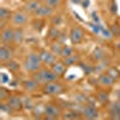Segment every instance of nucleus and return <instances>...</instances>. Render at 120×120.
Returning <instances> with one entry per match:
<instances>
[{
    "instance_id": "f257e3e1",
    "label": "nucleus",
    "mask_w": 120,
    "mask_h": 120,
    "mask_svg": "<svg viewBox=\"0 0 120 120\" xmlns=\"http://www.w3.org/2000/svg\"><path fill=\"white\" fill-rule=\"evenodd\" d=\"M42 60H41V55L40 52H29L24 59V67L26 71L29 72H36L38 70L42 68Z\"/></svg>"
},
{
    "instance_id": "f03ea898",
    "label": "nucleus",
    "mask_w": 120,
    "mask_h": 120,
    "mask_svg": "<svg viewBox=\"0 0 120 120\" xmlns=\"http://www.w3.org/2000/svg\"><path fill=\"white\" fill-rule=\"evenodd\" d=\"M65 93V88L61 83L55 82H49L43 84L42 86V94L47 96H59Z\"/></svg>"
},
{
    "instance_id": "7ed1b4c3",
    "label": "nucleus",
    "mask_w": 120,
    "mask_h": 120,
    "mask_svg": "<svg viewBox=\"0 0 120 120\" xmlns=\"http://www.w3.org/2000/svg\"><path fill=\"white\" fill-rule=\"evenodd\" d=\"M68 38H70V41H71V43L73 46L79 45L84 38V30L79 25H73L71 29H70Z\"/></svg>"
},
{
    "instance_id": "20e7f679",
    "label": "nucleus",
    "mask_w": 120,
    "mask_h": 120,
    "mask_svg": "<svg viewBox=\"0 0 120 120\" xmlns=\"http://www.w3.org/2000/svg\"><path fill=\"white\" fill-rule=\"evenodd\" d=\"M0 41L3 45H13L15 43V28L3 26L0 33Z\"/></svg>"
},
{
    "instance_id": "39448f33",
    "label": "nucleus",
    "mask_w": 120,
    "mask_h": 120,
    "mask_svg": "<svg viewBox=\"0 0 120 120\" xmlns=\"http://www.w3.org/2000/svg\"><path fill=\"white\" fill-rule=\"evenodd\" d=\"M63 115V112L59 106L49 102L45 105V119H58Z\"/></svg>"
},
{
    "instance_id": "423d86ee",
    "label": "nucleus",
    "mask_w": 120,
    "mask_h": 120,
    "mask_svg": "<svg viewBox=\"0 0 120 120\" xmlns=\"http://www.w3.org/2000/svg\"><path fill=\"white\" fill-rule=\"evenodd\" d=\"M28 15L29 13L25 11H15L11 18V23L15 26H23L24 24L28 23V19H29Z\"/></svg>"
},
{
    "instance_id": "0eeeda50",
    "label": "nucleus",
    "mask_w": 120,
    "mask_h": 120,
    "mask_svg": "<svg viewBox=\"0 0 120 120\" xmlns=\"http://www.w3.org/2000/svg\"><path fill=\"white\" fill-rule=\"evenodd\" d=\"M6 102L8 103V106L11 107L15 112H18V111L24 109V107H23V97L19 96V95H11L6 100Z\"/></svg>"
},
{
    "instance_id": "6e6552de",
    "label": "nucleus",
    "mask_w": 120,
    "mask_h": 120,
    "mask_svg": "<svg viewBox=\"0 0 120 120\" xmlns=\"http://www.w3.org/2000/svg\"><path fill=\"white\" fill-rule=\"evenodd\" d=\"M13 49L11 48L10 45H3L1 43V47H0V61L3 64L10 61L12 58H13Z\"/></svg>"
},
{
    "instance_id": "1a4fd4ad",
    "label": "nucleus",
    "mask_w": 120,
    "mask_h": 120,
    "mask_svg": "<svg viewBox=\"0 0 120 120\" xmlns=\"http://www.w3.org/2000/svg\"><path fill=\"white\" fill-rule=\"evenodd\" d=\"M40 55H41V60H42L43 65L52 66L56 61V55L52 51H48V49H41L40 51Z\"/></svg>"
},
{
    "instance_id": "9d476101",
    "label": "nucleus",
    "mask_w": 120,
    "mask_h": 120,
    "mask_svg": "<svg viewBox=\"0 0 120 120\" xmlns=\"http://www.w3.org/2000/svg\"><path fill=\"white\" fill-rule=\"evenodd\" d=\"M54 13H55V10H54V8L49 7V6L46 5V4H42L33 16H34V17H37V18H43V19H45V18H48V17H52Z\"/></svg>"
},
{
    "instance_id": "9b49d317",
    "label": "nucleus",
    "mask_w": 120,
    "mask_h": 120,
    "mask_svg": "<svg viewBox=\"0 0 120 120\" xmlns=\"http://www.w3.org/2000/svg\"><path fill=\"white\" fill-rule=\"evenodd\" d=\"M82 115L85 119H97L98 118V111H97V108L95 107V105L88 103L82 109Z\"/></svg>"
},
{
    "instance_id": "f8f14e48",
    "label": "nucleus",
    "mask_w": 120,
    "mask_h": 120,
    "mask_svg": "<svg viewBox=\"0 0 120 120\" xmlns=\"http://www.w3.org/2000/svg\"><path fill=\"white\" fill-rule=\"evenodd\" d=\"M42 5V0H26L24 3V11L28 12L29 15H34L38 7Z\"/></svg>"
},
{
    "instance_id": "ddd939ff",
    "label": "nucleus",
    "mask_w": 120,
    "mask_h": 120,
    "mask_svg": "<svg viewBox=\"0 0 120 120\" xmlns=\"http://www.w3.org/2000/svg\"><path fill=\"white\" fill-rule=\"evenodd\" d=\"M108 113L112 119L120 120V101H114L108 106Z\"/></svg>"
},
{
    "instance_id": "4468645a",
    "label": "nucleus",
    "mask_w": 120,
    "mask_h": 120,
    "mask_svg": "<svg viewBox=\"0 0 120 120\" xmlns=\"http://www.w3.org/2000/svg\"><path fill=\"white\" fill-rule=\"evenodd\" d=\"M97 83L102 86H112L115 83V79L112 78L107 72H105V73H101L97 77Z\"/></svg>"
},
{
    "instance_id": "2eb2a0df",
    "label": "nucleus",
    "mask_w": 120,
    "mask_h": 120,
    "mask_svg": "<svg viewBox=\"0 0 120 120\" xmlns=\"http://www.w3.org/2000/svg\"><path fill=\"white\" fill-rule=\"evenodd\" d=\"M22 85H23V89L25 90V91L33 93V91H35V90H37V88H38L40 84L31 77V78H29V79H25V81H23Z\"/></svg>"
},
{
    "instance_id": "dca6fc26",
    "label": "nucleus",
    "mask_w": 120,
    "mask_h": 120,
    "mask_svg": "<svg viewBox=\"0 0 120 120\" xmlns=\"http://www.w3.org/2000/svg\"><path fill=\"white\" fill-rule=\"evenodd\" d=\"M91 58H93L94 61H96V63L102 61V60H105V58H106V51L102 47H96L93 51Z\"/></svg>"
},
{
    "instance_id": "f3484780",
    "label": "nucleus",
    "mask_w": 120,
    "mask_h": 120,
    "mask_svg": "<svg viewBox=\"0 0 120 120\" xmlns=\"http://www.w3.org/2000/svg\"><path fill=\"white\" fill-rule=\"evenodd\" d=\"M66 65L64 64V61H55L52 66H51V68L53 70V71L60 77V76H63L65 72H66Z\"/></svg>"
},
{
    "instance_id": "a211bd4d",
    "label": "nucleus",
    "mask_w": 120,
    "mask_h": 120,
    "mask_svg": "<svg viewBox=\"0 0 120 120\" xmlns=\"http://www.w3.org/2000/svg\"><path fill=\"white\" fill-rule=\"evenodd\" d=\"M12 15H13V12L11 10H8L7 7H5V6L0 7V21H1V23L10 21L12 18Z\"/></svg>"
},
{
    "instance_id": "6ab92c4d",
    "label": "nucleus",
    "mask_w": 120,
    "mask_h": 120,
    "mask_svg": "<svg viewBox=\"0 0 120 120\" xmlns=\"http://www.w3.org/2000/svg\"><path fill=\"white\" fill-rule=\"evenodd\" d=\"M25 38L24 30L22 26H16L15 28V45H21Z\"/></svg>"
},
{
    "instance_id": "aec40b11",
    "label": "nucleus",
    "mask_w": 120,
    "mask_h": 120,
    "mask_svg": "<svg viewBox=\"0 0 120 120\" xmlns=\"http://www.w3.org/2000/svg\"><path fill=\"white\" fill-rule=\"evenodd\" d=\"M35 102L31 96H24L23 97V107L25 111H33L34 107H35Z\"/></svg>"
},
{
    "instance_id": "412c9836",
    "label": "nucleus",
    "mask_w": 120,
    "mask_h": 120,
    "mask_svg": "<svg viewBox=\"0 0 120 120\" xmlns=\"http://www.w3.org/2000/svg\"><path fill=\"white\" fill-rule=\"evenodd\" d=\"M63 48H64V43L60 42V41H53V43L51 45V51L55 55H59V56L63 52Z\"/></svg>"
},
{
    "instance_id": "4be33fe9",
    "label": "nucleus",
    "mask_w": 120,
    "mask_h": 120,
    "mask_svg": "<svg viewBox=\"0 0 120 120\" xmlns=\"http://www.w3.org/2000/svg\"><path fill=\"white\" fill-rule=\"evenodd\" d=\"M60 35H61V31L58 29V26H52L51 29H49V31H48L49 38L53 40V41H59Z\"/></svg>"
},
{
    "instance_id": "5701e85b",
    "label": "nucleus",
    "mask_w": 120,
    "mask_h": 120,
    "mask_svg": "<svg viewBox=\"0 0 120 120\" xmlns=\"http://www.w3.org/2000/svg\"><path fill=\"white\" fill-rule=\"evenodd\" d=\"M64 64L66 65V66H72V65H76L78 61H79V55L78 54H72V55H70V56H67V58H64Z\"/></svg>"
},
{
    "instance_id": "b1692460",
    "label": "nucleus",
    "mask_w": 120,
    "mask_h": 120,
    "mask_svg": "<svg viewBox=\"0 0 120 120\" xmlns=\"http://www.w3.org/2000/svg\"><path fill=\"white\" fill-rule=\"evenodd\" d=\"M5 66L10 70V72H17V71L21 70V65H19V63L15 61V60H12V59L10 60V61L5 63Z\"/></svg>"
},
{
    "instance_id": "393cba45",
    "label": "nucleus",
    "mask_w": 120,
    "mask_h": 120,
    "mask_svg": "<svg viewBox=\"0 0 120 120\" xmlns=\"http://www.w3.org/2000/svg\"><path fill=\"white\" fill-rule=\"evenodd\" d=\"M96 100L100 103H107L109 100V94L107 91H98L96 94Z\"/></svg>"
},
{
    "instance_id": "a878e982",
    "label": "nucleus",
    "mask_w": 120,
    "mask_h": 120,
    "mask_svg": "<svg viewBox=\"0 0 120 120\" xmlns=\"http://www.w3.org/2000/svg\"><path fill=\"white\" fill-rule=\"evenodd\" d=\"M61 3H63V0H42V4H46L54 10H56L58 7L61 6Z\"/></svg>"
},
{
    "instance_id": "bb28decb",
    "label": "nucleus",
    "mask_w": 120,
    "mask_h": 120,
    "mask_svg": "<svg viewBox=\"0 0 120 120\" xmlns=\"http://www.w3.org/2000/svg\"><path fill=\"white\" fill-rule=\"evenodd\" d=\"M10 96H11V91H10L8 89H6L4 85L0 86V101H1V102L6 101Z\"/></svg>"
},
{
    "instance_id": "cd10ccee",
    "label": "nucleus",
    "mask_w": 120,
    "mask_h": 120,
    "mask_svg": "<svg viewBox=\"0 0 120 120\" xmlns=\"http://www.w3.org/2000/svg\"><path fill=\"white\" fill-rule=\"evenodd\" d=\"M52 25L53 26H60L63 23H64V17L61 15H53L52 17Z\"/></svg>"
},
{
    "instance_id": "c85d7f7f",
    "label": "nucleus",
    "mask_w": 120,
    "mask_h": 120,
    "mask_svg": "<svg viewBox=\"0 0 120 120\" xmlns=\"http://www.w3.org/2000/svg\"><path fill=\"white\" fill-rule=\"evenodd\" d=\"M107 73L111 76L112 78H114L115 82L120 79V71H119L116 67H109V68L107 70Z\"/></svg>"
},
{
    "instance_id": "c756f323",
    "label": "nucleus",
    "mask_w": 120,
    "mask_h": 120,
    "mask_svg": "<svg viewBox=\"0 0 120 120\" xmlns=\"http://www.w3.org/2000/svg\"><path fill=\"white\" fill-rule=\"evenodd\" d=\"M75 52H73V48L71 46H67V45H64V48H63V52L61 54H60V56H61L63 59L64 58H67L70 55H72Z\"/></svg>"
},
{
    "instance_id": "7c9ffc66",
    "label": "nucleus",
    "mask_w": 120,
    "mask_h": 120,
    "mask_svg": "<svg viewBox=\"0 0 120 120\" xmlns=\"http://www.w3.org/2000/svg\"><path fill=\"white\" fill-rule=\"evenodd\" d=\"M45 24V22H43V18H35L34 19V22H33V26H34V29L36 30V31H41V30H42V25Z\"/></svg>"
},
{
    "instance_id": "2f4dec72",
    "label": "nucleus",
    "mask_w": 120,
    "mask_h": 120,
    "mask_svg": "<svg viewBox=\"0 0 120 120\" xmlns=\"http://www.w3.org/2000/svg\"><path fill=\"white\" fill-rule=\"evenodd\" d=\"M109 30L112 31L113 36H118V37L120 36V24H119L118 22L111 24V26H109Z\"/></svg>"
},
{
    "instance_id": "473e14b6",
    "label": "nucleus",
    "mask_w": 120,
    "mask_h": 120,
    "mask_svg": "<svg viewBox=\"0 0 120 120\" xmlns=\"http://www.w3.org/2000/svg\"><path fill=\"white\" fill-rule=\"evenodd\" d=\"M0 109H1V112L3 113H8V114H11V113H13L15 111L8 106V103L5 101V102H3L1 105H0Z\"/></svg>"
},
{
    "instance_id": "72a5a7b5",
    "label": "nucleus",
    "mask_w": 120,
    "mask_h": 120,
    "mask_svg": "<svg viewBox=\"0 0 120 120\" xmlns=\"http://www.w3.org/2000/svg\"><path fill=\"white\" fill-rule=\"evenodd\" d=\"M101 34H102V36H103L105 38H111V37L113 36V34H112L111 30H109V28H108V29L101 28Z\"/></svg>"
},
{
    "instance_id": "f704fd0d",
    "label": "nucleus",
    "mask_w": 120,
    "mask_h": 120,
    "mask_svg": "<svg viewBox=\"0 0 120 120\" xmlns=\"http://www.w3.org/2000/svg\"><path fill=\"white\" fill-rule=\"evenodd\" d=\"M61 118H63V119H75L76 115H75L73 112H65V113H63Z\"/></svg>"
},
{
    "instance_id": "c9c22d12",
    "label": "nucleus",
    "mask_w": 120,
    "mask_h": 120,
    "mask_svg": "<svg viewBox=\"0 0 120 120\" xmlns=\"http://www.w3.org/2000/svg\"><path fill=\"white\" fill-rule=\"evenodd\" d=\"M10 83V78L6 76V73H1V84Z\"/></svg>"
},
{
    "instance_id": "e433bc0d",
    "label": "nucleus",
    "mask_w": 120,
    "mask_h": 120,
    "mask_svg": "<svg viewBox=\"0 0 120 120\" xmlns=\"http://www.w3.org/2000/svg\"><path fill=\"white\" fill-rule=\"evenodd\" d=\"M116 3L114 1V0H112V3H111V11H112V13H115L116 12Z\"/></svg>"
},
{
    "instance_id": "4c0bfd02",
    "label": "nucleus",
    "mask_w": 120,
    "mask_h": 120,
    "mask_svg": "<svg viewBox=\"0 0 120 120\" xmlns=\"http://www.w3.org/2000/svg\"><path fill=\"white\" fill-rule=\"evenodd\" d=\"M81 5L84 7V8H86L88 6H89V0H82V3H81Z\"/></svg>"
},
{
    "instance_id": "58836bf2",
    "label": "nucleus",
    "mask_w": 120,
    "mask_h": 120,
    "mask_svg": "<svg viewBox=\"0 0 120 120\" xmlns=\"http://www.w3.org/2000/svg\"><path fill=\"white\" fill-rule=\"evenodd\" d=\"M24 1H26V0H24Z\"/></svg>"
},
{
    "instance_id": "ea45409f",
    "label": "nucleus",
    "mask_w": 120,
    "mask_h": 120,
    "mask_svg": "<svg viewBox=\"0 0 120 120\" xmlns=\"http://www.w3.org/2000/svg\"><path fill=\"white\" fill-rule=\"evenodd\" d=\"M119 38H120V36H119Z\"/></svg>"
}]
</instances>
